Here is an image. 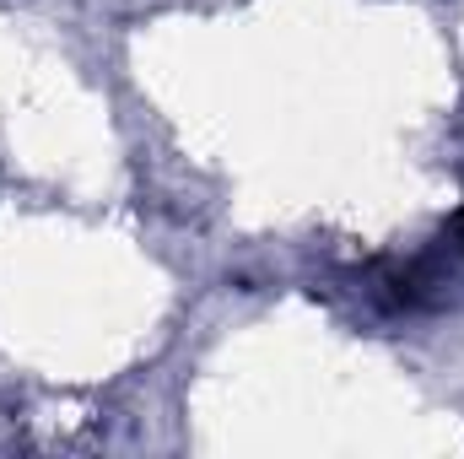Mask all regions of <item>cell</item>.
Here are the masks:
<instances>
[{"label":"cell","mask_w":464,"mask_h":459,"mask_svg":"<svg viewBox=\"0 0 464 459\" xmlns=\"http://www.w3.org/2000/svg\"><path fill=\"white\" fill-rule=\"evenodd\" d=\"M443 243H449V254L459 259V270H464V206H459V217H454V228H449V238H443Z\"/></svg>","instance_id":"6da1fadb"}]
</instances>
